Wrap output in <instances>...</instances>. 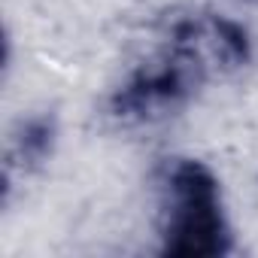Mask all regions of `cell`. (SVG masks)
Instances as JSON below:
<instances>
[{
	"mask_svg": "<svg viewBox=\"0 0 258 258\" xmlns=\"http://www.w3.org/2000/svg\"><path fill=\"white\" fill-rule=\"evenodd\" d=\"M216 61L207 49L204 16L173 22L164 46L140 61L106 94V115L121 127H149L179 115L207 85Z\"/></svg>",
	"mask_w": 258,
	"mask_h": 258,
	"instance_id": "6da1fadb",
	"label": "cell"
},
{
	"mask_svg": "<svg viewBox=\"0 0 258 258\" xmlns=\"http://www.w3.org/2000/svg\"><path fill=\"white\" fill-rule=\"evenodd\" d=\"M204 34L219 73H234L252 64V37L240 22L222 13H204Z\"/></svg>",
	"mask_w": 258,
	"mask_h": 258,
	"instance_id": "277c9868",
	"label": "cell"
},
{
	"mask_svg": "<svg viewBox=\"0 0 258 258\" xmlns=\"http://www.w3.org/2000/svg\"><path fill=\"white\" fill-rule=\"evenodd\" d=\"M58 137H61V124L55 112L40 109L22 115L10 131L7 158H4V185H13L16 176L40 173L52 161L58 149Z\"/></svg>",
	"mask_w": 258,
	"mask_h": 258,
	"instance_id": "3957f363",
	"label": "cell"
},
{
	"mask_svg": "<svg viewBox=\"0 0 258 258\" xmlns=\"http://www.w3.org/2000/svg\"><path fill=\"white\" fill-rule=\"evenodd\" d=\"M158 252L167 258H225L234 252L222 179L191 155L164 158L155 173Z\"/></svg>",
	"mask_w": 258,
	"mask_h": 258,
	"instance_id": "7a4b0ae2",
	"label": "cell"
}]
</instances>
